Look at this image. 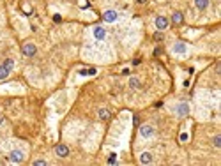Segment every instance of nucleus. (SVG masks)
Masks as SVG:
<instances>
[{
    "instance_id": "f257e3e1",
    "label": "nucleus",
    "mask_w": 221,
    "mask_h": 166,
    "mask_svg": "<svg viewBox=\"0 0 221 166\" xmlns=\"http://www.w3.org/2000/svg\"><path fill=\"white\" fill-rule=\"evenodd\" d=\"M21 53L25 57H34L37 53V46L34 44V43H25V44L21 46Z\"/></svg>"
},
{
    "instance_id": "f03ea898",
    "label": "nucleus",
    "mask_w": 221,
    "mask_h": 166,
    "mask_svg": "<svg viewBox=\"0 0 221 166\" xmlns=\"http://www.w3.org/2000/svg\"><path fill=\"white\" fill-rule=\"evenodd\" d=\"M25 159V154H23L21 150H12L11 154H9V161L11 163H23Z\"/></svg>"
},
{
    "instance_id": "7ed1b4c3",
    "label": "nucleus",
    "mask_w": 221,
    "mask_h": 166,
    "mask_svg": "<svg viewBox=\"0 0 221 166\" xmlns=\"http://www.w3.org/2000/svg\"><path fill=\"white\" fill-rule=\"evenodd\" d=\"M140 134L143 138H150V136H154V127L149 124H143V126H140Z\"/></svg>"
},
{
    "instance_id": "20e7f679",
    "label": "nucleus",
    "mask_w": 221,
    "mask_h": 166,
    "mask_svg": "<svg viewBox=\"0 0 221 166\" xmlns=\"http://www.w3.org/2000/svg\"><path fill=\"white\" fill-rule=\"evenodd\" d=\"M55 154L59 155V157H67V155H69V147L64 145V143H59L55 147Z\"/></svg>"
},
{
    "instance_id": "39448f33",
    "label": "nucleus",
    "mask_w": 221,
    "mask_h": 166,
    "mask_svg": "<svg viewBox=\"0 0 221 166\" xmlns=\"http://www.w3.org/2000/svg\"><path fill=\"white\" fill-rule=\"evenodd\" d=\"M168 18H165V16H158L156 18V28H158V30H161V32H163V30H165V28H168Z\"/></svg>"
},
{
    "instance_id": "423d86ee",
    "label": "nucleus",
    "mask_w": 221,
    "mask_h": 166,
    "mask_svg": "<svg viewBox=\"0 0 221 166\" xmlns=\"http://www.w3.org/2000/svg\"><path fill=\"white\" fill-rule=\"evenodd\" d=\"M117 18H119V14H117V11H113V9H108V11L103 12V20H105V21H108V23L115 21Z\"/></svg>"
},
{
    "instance_id": "0eeeda50",
    "label": "nucleus",
    "mask_w": 221,
    "mask_h": 166,
    "mask_svg": "<svg viewBox=\"0 0 221 166\" xmlns=\"http://www.w3.org/2000/svg\"><path fill=\"white\" fill-rule=\"evenodd\" d=\"M175 111H177V115H179V117H186V115L189 113V104H186V103H181V104H177Z\"/></svg>"
},
{
    "instance_id": "6e6552de",
    "label": "nucleus",
    "mask_w": 221,
    "mask_h": 166,
    "mask_svg": "<svg viewBox=\"0 0 221 166\" xmlns=\"http://www.w3.org/2000/svg\"><path fill=\"white\" fill-rule=\"evenodd\" d=\"M186 50H188V48H186V44H184V43H175V44H173V48H172V51H173V53H181V55H182V53H186Z\"/></svg>"
},
{
    "instance_id": "1a4fd4ad",
    "label": "nucleus",
    "mask_w": 221,
    "mask_h": 166,
    "mask_svg": "<svg viewBox=\"0 0 221 166\" xmlns=\"http://www.w3.org/2000/svg\"><path fill=\"white\" fill-rule=\"evenodd\" d=\"M140 163L142 164H150L152 163V154L150 152H143V154L140 155Z\"/></svg>"
},
{
    "instance_id": "9d476101",
    "label": "nucleus",
    "mask_w": 221,
    "mask_h": 166,
    "mask_svg": "<svg viewBox=\"0 0 221 166\" xmlns=\"http://www.w3.org/2000/svg\"><path fill=\"white\" fill-rule=\"evenodd\" d=\"M105 35H106V30L103 27H96L94 28V37L96 39H105Z\"/></svg>"
},
{
    "instance_id": "9b49d317",
    "label": "nucleus",
    "mask_w": 221,
    "mask_h": 166,
    "mask_svg": "<svg viewBox=\"0 0 221 166\" xmlns=\"http://www.w3.org/2000/svg\"><path fill=\"white\" fill-rule=\"evenodd\" d=\"M195 6L198 7L200 11H205L209 7V0H195Z\"/></svg>"
},
{
    "instance_id": "f8f14e48",
    "label": "nucleus",
    "mask_w": 221,
    "mask_h": 166,
    "mask_svg": "<svg viewBox=\"0 0 221 166\" xmlns=\"http://www.w3.org/2000/svg\"><path fill=\"white\" fill-rule=\"evenodd\" d=\"M182 20H184L182 12L175 11V12H173V14H172V21H173V23H177V25H179V23H182Z\"/></svg>"
},
{
    "instance_id": "ddd939ff",
    "label": "nucleus",
    "mask_w": 221,
    "mask_h": 166,
    "mask_svg": "<svg viewBox=\"0 0 221 166\" xmlns=\"http://www.w3.org/2000/svg\"><path fill=\"white\" fill-rule=\"evenodd\" d=\"M99 118H101V120H108V118H110V110L101 108V110H99Z\"/></svg>"
},
{
    "instance_id": "4468645a",
    "label": "nucleus",
    "mask_w": 221,
    "mask_h": 166,
    "mask_svg": "<svg viewBox=\"0 0 221 166\" xmlns=\"http://www.w3.org/2000/svg\"><path fill=\"white\" fill-rule=\"evenodd\" d=\"M129 87L131 89H140V80L138 78H131L129 80Z\"/></svg>"
},
{
    "instance_id": "2eb2a0df",
    "label": "nucleus",
    "mask_w": 221,
    "mask_h": 166,
    "mask_svg": "<svg viewBox=\"0 0 221 166\" xmlns=\"http://www.w3.org/2000/svg\"><path fill=\"white\" fill-rule=\"evenodd\" d=\"M9 72H11L9 69H6L4 66H0V80H6V78L9 76Z\"/></svg>"
},
{
    "instance_id": "dca6fc26",
    "label": "nucleus",
    "mask_w": 221,
    "mask_h": 166,
    "mask_svg": "<svg viewBox=\"0 0 221 166\" xmlns=\"http://www.w3.org/2000/svg\"><path fill=\"white\" fill-rule=\"evenodd\" d=\"M2 66L6 67V69H9V71H11L12 67H14V60H12V58H7V60L4 62V64H2Z\"/></svg>"
},
{
    "instance_id": "f3484780",
    "label": "nucleus",
    "mask_w": 221,
    "mask_h": 166,
    "mask_svg": "<svg viewBox=\"0 0 221 166\" xmlns=\"http://www.w3.org/2000/svg\"><path fill=\"white\" fill-rule=\"evenodd\" d=\"M212 145H214L216 149H219V147H221V136H219V134L212 138Z\"/></svg>"
},
{
    "instance_id": "a211bd4d",
    "label": "nucleus",
    "mask_w": 221,
    "mask_h": 166,
    "mask_svg": "<svg viewBox=\"0 0 221 166\" xmlns=\"http://www.w3.org/2000/svg\"><path fill=\"white\" fill-rule=\"evenodd\" d=\"M46 164H48V163H46L44 159H35L32 163V166H46Z\"/></svg>"
},
{
    "instance_id": "6ab92c4d",
    "label": "nucleus",
    "mask_w": 221,
    "mask_h": 166,
    "mask_svg": "<svg viewBox=\"0 0 221 166\" xmlns=\"http://www.w3.org/2000/svg\"><path fill=\"white\" fill-rule=\"evenodd\" d=\"M80 74H90V76H94L96 69H83V71H80Z\"/></svg>"
},
{
    "instance_id": "aec40b11",
    "label": "nucleus",
    "mask_w": 221,
    "mask_h": 166,
    "mask_svg": "<svg viewBox=\"0 0 221 166\" xmlns=\"http://www.w3.org/2000/svg\"><path fill=\"white\" fill-rule=\"evenodd\" d=\"M154 39H156V41H163V32H161V30H158V32L154 34Z\"/></svg>"
},
{
    "instance_id": "412c9836",
    "label": "nucleus",
    "mask_w": 221,
    "mask_h": 166,
    "mask_svg": "<svg viewBox=\"0 0 221 166\" xmlns=\"http://www.w3.org/2000/svg\"><path fill=\"white\" fill-rule=\"evenodd\" d=\"M136 2H138V4H145V2H147V0H136Z\"/></svg>"
},
{
    "instance_id": "4be33fe9",
    "label": "nucleus",
    "mask_w": 221,
    "mask_h": 166,
    "mask_svg": "<svg viewBox=\"0 0 221 166\" xmlns=\"http://www.w3.org/2000/svg\"><path fill=\"white\" fill-rule=\"evenodd\" d=\"M2 120H4V117H2V115H0V124H2Z\"/></svg>"
}]
</instances>
